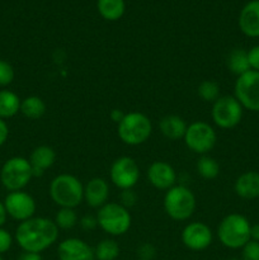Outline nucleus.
Segmentation results:
<instances>
[{"instance_id":"1","label":"nucleus","mask_w":259,"mask_h":260,"mask_svg":"<svg viewBox=\"0 0 259 260\" xmlns=\"http://www.w3.org/2000/svg\"><path fill=\"white\" fill-rule=\"evenodd\" d=\"M58 239V228L47 217H32L19 222L14 240L23 251L41 254Z\"/></svg>"},{"instance_id":"2","label":"nucleus","mask_w":259,"mask_h":260,"mask_svg":"<svg viewBox=\"0 0 259 260\" xmlns=\"http://www.w3.org/2000/svg\"><path fill=\"white\" fill-rule=\"evenodd\" d=\"M48 193L60 208H76L84 201V184L75 175L62 173L51 180Z\"/></svg>"},{"instance_id":"3","label":"nucleus","mask_w":259,"mask_h":260,"mask_svg":"<svg viewBox=\"0 0 259 260\" xmlns=\"http://www.w3.org/2000/svg\"><path fill=\"white\" fill-rule=\"evenodd\" d=\"M250 222L240 213H230L217 226V238L225 248L241 249L250 240Z\"/></svg>"},{"instance_id":"4","label":"nucleus","mask_w":259,"mask_h":260,"mask_svg":"<svg viewBox=\"0 0 259 260\" xmlns=\"http://www.w3.org/2000/svg\"><path fill=\"white\" fill-rule=\"evenodd\" d=\"M152 134V123L149 117L141 112L124 113L123 118L117 123V135L123 144L139 146L145 144Z\"/></svg>"},{"instance_id":"5","label":"nucleus","mask_w":259,"mask_h":260,"mask_svg":"<svg viewBox=\"0 0 259 260\" xmlns=\"http://www.w3.org/2000/svg\"><path fill=\"white\" fill-rule=\"evenodd\" d=\"M95 216L99 228L109 236H122L131 229V213L119 202L106 203Z\"/></svg>"},{"instance_id":"6","label":"nucleus","mask_w":259,"mask_h":260,"mask_svg":"<svg viewBox=\"0 0 259 260\" xmlns=\"http://www.w3.org/2000/svg\"><path fill=\"white\" fill-rule=\"evenodd\" d=\"M164 210L174 221H187L196 210V197L192 190L185 185L172 187L165 192Z\"/></svg>"},{"instance_id":"7","label":"nucleus","mask_w":259,"mask_h":260,"mask_svg":"<svg viewBox=\"0 0 259 260\" xmlns=\"http://www.w3.org/2000/svg\"><path fill=\"white\" fill-rule=\"evenodd\" d=\"M33 178L29 160L23 156H13L3 164L0 170V182L9 192L23 190Z\"/></svg>"},{"instance_id":"8","label":"nucleus","mask_w":259,"mask_h":260,"mask_svg":"<svg viewBox=\"0 0 259 260\" xmlns=\"http://www.w3.org/2000/svg\"><path fill=\"white\" fill-rule=\"evenodd\" d=\"M184 144L192 152L197 155H207L215 147L217 135L215 128L205 121H195L185 129Z\"/></svg>"},{"instance_id":"9","label":"nucleus","mask_w":259,"mask_h":260,"mask_svg":"<svg viewBox=\"0 0 259 260\" xmlns=\"http://www.w3.org/2000/svg\"><path fill=\"white\" fill-rule=\"evenodd\" d=\"M244 108L234 95H221L212 103L211 118L213 123L222 129H231L243 119Z\"/></svg>"},{"instance_id":"10","label":"nucleus","mask_w":259,"mask_h":260,"mask_svg":"<svg viewBox=\"0 0 259 260\" xmlns=\"http://www.w3.org/2000/svg\"><path fill=\"white\" fill-rule=\"evenodd\" d=\"M140 167L131 156H119L112 162L109 169L111 182L118 189H132L140 180Z\"/></svg>"},{"instance_id":"11","label":"nucleus","mask_w":259,"mask_h":260,"mask_svg":"<svg viewBox=\"0 0 259 260\" xmlns=\"http://www.w3.org/2000/svg\"><path fill=\"white\" fill-rule=\"evenodd\" d=\"M235 98L244 109L259 112V73L249 70L235 81Z\"/></svg>"},{"instance_id":"12","label":"nucleus","mask_w":259,"mask_h":260,"mask_svg":"<svg viewBox=\"0 0 259 260\" xmlns=\"http://www.w3.org/2000/svg\"><path fill=\"white\" fill-rule=\"evenodd\" d=\"M3 202H4L7 215L13 220L23 222V221L35 217L36 210H37L36 201L29 193L24 190L9 192Z\"/></svg>"},{"instance_id":"13","label":"nucleus","mask_w":259,"mask_h":260,"mask_svg":"<svg viewBox=\"0 0 259 260\" xmlns=\"http://www.w3.org/2000/svg\"><path fill=\"white\" fill-rule=\"evenodd\" d=\"M182 243L192 251L206 250L212 244L213 234L210 226L201 221L189 222L182 231Z\"/></svg>"},{"instance_id":"14","label":"nucleus","mask_w":259,"mask_h":260,"mask_svg":"<svg viewBox=\"0 0 259 260\" xmlns=\"http://www.w3.org/2000/svg\"><path fill=\"white\" fill-rule=\"evenodd\" d=\"M146 177L152 187L159 190H165V192L174 187L177 182L175 169L164 160H156L150 164V167L147 168Z\"/></svg>"},{"instance_id":"15","label":"nucleus","mask_w":259,"mask_h":260,"mask_svg":"<svg viewBox=\"0 0 259 260\" xmlns=\"http://www.w3.org/2000/svg\"><path fill=\"white\" fill-rule=\"evenodd\" d=\"M57 256L60 260H95L94 249L79 238H69L61 241Z\"/></svg>"},{"instance_id":"16","label":"nucleus","mask_w":259,"mask_h":260,"mask_svg":"<svg viewBox=\"0 0 259 260\" xmlns=\"http://www.w3.org/2000/svg\"><path fill=\"white\" fill-rule=\"evenodd\" d=\"M109 184L104 178L94 177L84 185V201L91 208H101L108 203Z\"/></svg>"},{"instance_id":"17","label":"nucleus","mask_w":259,"mask_h":260,"mask_svg":"<svg viewBox=\"0 0 259 260\" xmlns=\"http://www.w3.org/2000/svg\"><path fill=\"white\" fill-rule=\"evenodd\" d=\"M239 28L250 38L259 37V0L246 3L239 14Z\"/></svg>"},{"instance_id":"18","label":"nucleus","mask_w":259,"mask_h":260,"mask_svg":"<svg viewBox=\"0 0 259 260\" xmlns=\"http://www.w3.org/2000/svg\"><path fill=\"white\" fill-rule=\"evenodd\" d=\"M33 177H42L47 169H50L56 161V152L48 145H40L35 147L29 156Z\"/></svg>"},{"instance_id":"19","label":"nucleus","mask_w":259,"mask_h":260,"mask_svg":"<svg viewBox=\"0 0 259 260\" xmlns=\"http://www.w3.org/2000/svg\"><path fill=\"white\" fill-rule=\"evenodd\" d=\"M234 190L243 200L259 198V173L245 172L239 175L234 184Z\"/></svg>"},{"instance_id":"20","label":"nucleus","mask_w":259,"mask_h":260,"mask_svg":"<svg viewBox=\"0 0 259 260\" xmlns=\"http://www.w3.org/2000/svg\"><path fill=\"white\" fill-rule=\"evenodd\" d=\"M188 124L185 123L184 119L177 114H168L164 116L159 122L160 132L165 139L170 140V141H178V140L183 139L187 129Z\"/></svg>"},{"instance_id":"21","label":"nucleus","mask_w":259,"mask_h":260,"mask_svg":"<svg viewBox=\"0 0 259 260\" xmlns=\"http://www.w3.org/2000/svg\"><path fill=\"white\" fill-rule=\"evenodd\" d=\"M96 9L103 19L116 22L123 17L126 3L124 0H96Z\"/></svg>"},{"instance_id":"22","label":"nucleus","mask_w":259,"mask_h":260,"mask_svg":"<svg viewBox=\"0 0 259 260\" xmlns=\"http://www.w3.org/2000/svg\"><path fill=\"white\" fill-rule=\"evenodd\" d=\"M226 66L230 70V73H233L236 76L248 73L249 70H251L248 58V51H245L244 48L231 50L226 57Z\"/></svg>"},{"instance_id":"23","label":"nucleus","mask_w":259,"mask_h":260,"mask_svg":"<svg viewBox=\"0 0 259 260\" xmlns=\"http://www.w3.org/2000/svg\"><path fill=\"white\" fill-rule=\"evenodd\" d=\"M22 99L14 91L2 89L0 90V118L8 119L14 117L20 111Z\"/></svg>"},{"instance_id":"24","label":"nucleus","mask_w":259,"mask_h":260,"mask_svg":"<svg viewBox=\"0 0 259 260\" xmlns=\"http://www.w3.org/2000/svg\"><path fill=\"white\" fill-rule=\"evenodd\" d=\"M46 103L41 96L38 95H29L25 96L20 102V113L28 119H40L45 116L46 113Z\"/></svg>"},{"instance_id":"25","label":"nucleus","mask_w":259,"mask_h":260,"mask_svg":"<svg viewBox=\"0 0 259 260\" xmlns=\"http://www.w3.org/2000/svg\"><path fill=\"white\" fill-rule=\"evenodd\" d=\"M196 170L198 175L206 180H212L220 174V164L215 157L210 155H201L196 162Z\"/></svg>"},{"instance_id":"26","label":"nucleus","mask_w":259,"mask_h":260,"mask_svg":"<svg viewBox=\"0 0 259 260\" xmlns=\"http://www.w3.org/2000/svg\"><path fill=\"white\" fill-rule=\"evenodd\" d=\"M121 249L114 239L107 238L99 241L94 248L95 260H116L118 258Z\"/></svg>"},{"instance_id":"27","label":"nucleus","mask_w":259,"mask_h":260,"mask_svg":"<svg viewBox=\"0 0 259 260\" xmlns=\"http://www.w3.org/2000/svg\"><path fill=\"white\" fill-rule=\"evenodd\" d=\"M53 222L58 228V230H71L78 223V213L75 208H60L56 212Z\"/></svg>"},{"instance_id":"28","label":"nucleus","mask_w":259,"mask_h":260,"mask_svg":"<svg viewBox=\"0 0 259 260\" xmlns=\"http://www.w3.org/2000/svg\"><path fill=\"white\" fill-rule=\"evenodd\" d=\"M220 85L215 80H203L198 85L197 94L203 102L207 103H215L221 96Z\"/></svg>"},{"instance_id":"29","label":"nucleus","mask_w":259,"mask_h":260,"mask_svg":"<svg viewBox=\"0 0 259 260\" xmlns=\"http://www.w3.org/2000/svg\"><path fill=\"white\" fill-rule=\"evenodd\" d=\"M14 69L7 60L0 58V88L10 85L14 80Z\"/></svg>"},{"instance_id":"30","label":"nucleus","mask_w":259,"mask_h":260,"mask_svg":"<svg viewBox=\"0 0 259 260\" xmlns=\"http://www.w3.org/2000/svg\"><path fill=\"white\" fill-rule=\"evenodd\" d=\"M241 260H259V241L249 240L241 248Z\"/></svg>"},{"instance_id":"31","label":"nucleus","mask_w":259,"mask_h":260,"mask_svg":"<svg viewBox=\"0 0 259 260\" xmlns=\"http://www.w3.org/2000/svg\"><path fill=\"white\" fill-rule=\"evenodd\" d=\"M13 240H14V238L12 236V234L5 230V229L0 228V255L10 250L13 245Z\"/></svg>"},{"instance_id":"32","label":"nucleus","mask_w":259,"mask_h":260,"mask_svg":"<svg viewBox=\"0 0 259 260\" xmlns=\"http://www.w3.org/2000/svg\"><path fill=\"white\" fill-rule=\"evenodd\" d=\"M155 253H156V250H155L154 245H151V244L149 243L142 244V245H140L139 249H137L139 259L142 260H152V258L155 256Z\"/></svg>"},{"instance_id":"33","label":"nucleus","mask_w":259,"mask_h":260,"mask_svg":"<svg viewBox=\"0 0 259 260\" xmlns=\"http://www.w3.org/2000/svg\"><path fill=\"white\" fill-rule=\"evenodd\" d=\"M119 201H121L119 203H121L122 206L128 208V207H132V206H135V203H136L137 201V196L132 189L122 190L121 196H119Z\"/></svg>"},{"instance_id":"34","label":"nucleus","mask_w":259,"mask_h":260,"mask_svg":"<svg viewBox=\"0 0 259 260\" xmlns=\"http://www.w3.org/2000/svg\"><path fill=\"white\" fill-rule=\"evenodd\" d=\"M248 58L251 70L258 71L259 73V45L253 46V47L248 51Z\"/></svg>"},{"instance_id":"35","label":"nucleus","mask_w":259,"mask_h":260,"mask_svg":"<svg viewBox=\"0 0 259 260\" xmlns=\"http://www.w3.org/2000/svg\"><path fill=\"white\" fill-rule=\"evenodd\" d=\"M80 226L83 230L85 231H91L95 228H98V221H96V216L91 215H85L80 218Z\"/></svg>"},{"instance_id":"36","label":"nucleus","mask_w":259,"mask_h":260,"mask_svg":"<svg viewBox=\"0 0 259 260\" xmlns=\"http://www.w3.org/2000/svg\"><path fill=\"white\" fill-rule=\"evenodd\" d=\"M8 137H9V126L5 122V119L0 118V146L7 142Z\"/></svg>"},{"instance_id":"37","label":"nucleus","mask_w":259,"mask_h":260,"mask_svg":"<svg viewBox=\"0 0 259 260\" xmlns=\"http://www.w3.org/2000/svg\"><path fill=\"white\" fill-rule=\"evenodd\" d=\"M18 260H42L41 254L38 253H30V251H23Z\"/></svg>"},{"instance_id":"38","label":"nucleus","mask_w":259,"mask_h":260,"mask_svg":"<svg viewBox=\"0 0 259 260\" xmlns=\"http://www.w3.org/2000/svg\"><path fill=\"white\" fill-rule=\"evenodd\" d=\"M124 113L121 111V109H113V111L111 112V114H109V117H111L112 121H114L116 123H119L121 122V119L123 118Z\"/></svg>"},{"instance_id":"39","label":"nucleus","mask_w":259,"mask_h":260,"mask_svg":"<svg viewBox=\"0 0 259 260\" xmlns=\"http://www.w3.org/2000/svg\"><path fill=\"white\" fill-rule=\"evenodd\" d=\"M7 211H5V207H4V202L3 201H0V228H3L4 226V223L7 222Z\"/></svg>"},{"instance_id":"40","label":"nucleus","mask_w":259,"mask_h":260,"mask_svg":"<svg viewBox=\"0 0 259 260\" xmlns=\"http://www.w3.org/2000/svg\"><path fill=\"white\" fill-rule=\"evenodd\" d=\"M250 240L259 241V223L251 225V228H250Z\"/></svg>"},{"instance_id":"41","label":"nucleus","mask_w":259,"mask_h":260,"mask_svg":"<svg viewBox=\"0 0 259 260\" xmlns=\"http://www.w3.org/2000/svg\"><path fill=\"white\" fill-rule=\"evenodd\" d=\"M228 260H241V259H238V258H230V259H228Z\"/></svg>"},{"instance_id":"42","label":"nucleus","mask_w":259,"mask_h":260,"mask_svg":"<svg viewBox=\"0 0 259 260\" xmlns=\"http://www.w3.org/2000/svg\"><path fill=\"white\" fill-rule=\"evenodd\" d=\"M0 260H4V259H3V256H2V255H0Z\"/></svg>"},{"instance_id":"43","label":"nucleus","mask_w":259,"mask_h":260,"mask_svg":"<svg viewBox=\"0 0 259 260\" xmlns=\"http://www.w3.org/2000/svg\"><path fill=\"white\" fill-rule=\"evenodd\" d=\"M137 260H142V259H137Z\"/></svg>"}]
</instances>
